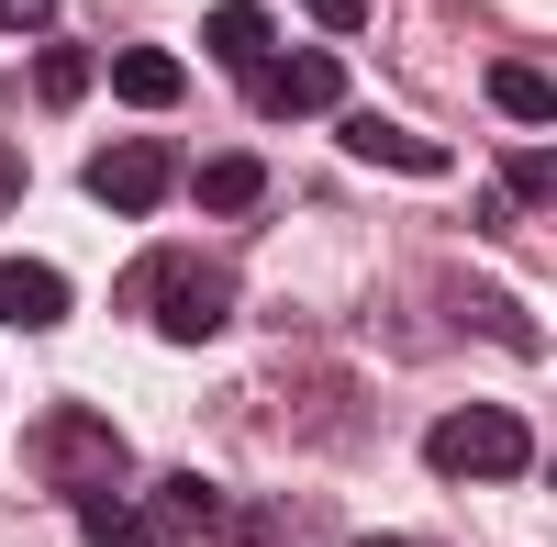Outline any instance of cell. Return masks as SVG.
<instances>
[{
    "instance_id": "ac0fdd59",
    "label": "cell",
    "mask_w": 557,
    "mask_h": 547,
    "mask_svg": "<svg viewBox=\"0 0 557 547\" xmlns=\"http://www.w3.org/2000/svg\"><path fill=\"white\" fill-rule=\"evenodd\" d=\"M357 547H424V536H357Z\"/></svg>"
},
{
    "instance_id": "4fadbf2b",
    "label": "cell",
    "mask_w": 557,
    "mask_h": 547,
    "mask_svg": "<svg viewBox=\"0 0 557 547\" xmlns=\"http://www.w3.org/2000/svg\"><path fill=\"white\" fill-rule=\"evenodd\" d=\"M491 101L513 112V123H546V68H535V57H502V68H491Z\"/></svg>"
},
{
    "instance_id": "8fae6325",
    "label": "cell",
    "mask_w": 557,
    "mask_h": 547,
    "mask_svg": "<svg viewBox=\"0 0 557 547\" xmlns=\"http://www.w3.org/2000/svg\"><path fill=\"white\" fill-rule=\"evenodd\" d=\"M146 525H190V536H212V525H223V491H212V481H190V470H168Z\"/></svg>"
},
{
    "instance_id": "2e32d148",
    "label": "cell",
    "mask_w": 557,
    "mask_h": 547,
    "mask_svg": "<svg viewBox=\"0 0 557 547\" xmlns=\"http://www.w3.org/2000/svg\"><path fill=\"white\" fill-rule=\"evenodd\" d=\"M301 12H312L323 34H357V23H368V0H301Z\"/></svg>"
},
{
    "instance_id": "5bb4252c",
    "label": "cell",
    "mask_w": 557,
    "mask_h": 547,
    "mask_svg": "<svg viewBox=\"0 0 557 547\" xmlns=\"http://www.w3.org/2000/svg\"><path fill=\"white\" fill-rule=\"evenodd\" d=\"M34 101H89V57H78V45H45V57H34Z\"/></svg>"
},
{
    "instance_id": "5b68a950",
    "label": "cell",
    "mask_w": 557,
    "mask_h": 547,
    "mask_svg": "<svg viewBox=\"0 0 557 547\" xmlns=\"http://www.w3.org/2000/svg\"><path fill=\"white\" fill-rule=\"evenodd\" d=\"M335 146L368 157V168H401V179H446V146L412 134V123H391V112H335Z\"/></svg>"
},
{
    "instance_id": "7c38bea8",
    "label": "cell",
    "mask_w": 557,
    "mask_h": 547,
    "mask_svg": "<svg viewBox=\"0 0 557 547\" xmlns=\"http://www.w3.org/2000/svg\"><path fill=\"white\" fill-rule=\"evenodd\" d=\"M78 536L89 547H157V525L134 514V503H112V491H78Z\"/></svg>"
},
{
    "instance_id": "277c9868",
    "label": "cell",
    "mask_w": 557,
    "mask_h": 547,
    "mask_svg": "<svg viewBox=\"0 0 557 547\" xmlns=\"http://www.w3.org/2000/svg\"><path fill=\"white\" fill-rule=\"evenodd\" d=\"M168 191H178L168 146H101V157H89V202H101V212H157Z\"/></svg>"
},
{
    "instance_id": "e0dca14e",
    "label": "cell",
    "mask_w": 557,
    "mask_h": 547,
    "mask_svg": "<svg viewBox=\"0 0 557 547\" xmlns=\"http://www.w3.org/2000/svg\"><path fill=\"white\" fill-rule=\"evenodd\" d=\"M12 202H23V157L0 146V212H12Z\"/></svg>"
},
{
    "instance_id": "52a82bcc",
    "label": "cell",
    "mask_w": 557,
    "mask_h": 547,
    "mask_svg": "<svg viewBox=\"0 0 557 547\" xmlns=\"http://www.w3.org/2000/svg\"><path fill=\"white\" fill-rule=\"evenodd\" d=\"M0 325H67V268H45V257H23V268H0Z\"/></svg>"
},
{
    "instance_id": "ba28073f",
    "label": "cell",
    "mask_w": 557,
    "mask_h": 547,
    "mask_svg": "<svg viewBox=\"0 0 557 547\" xmlns=\"http://www.w3.org/2000/svg\"><path fill=\"white\" fill-rule=\"evenodd\" d=\"M178 179H190V202H201V212H223V223L268 202V168H257V157H201V168H178Z\"/></svg>"
},
{
    "instance_id": "7a4b0ae2",
    "label": "cell",
    "mask_w": 557,
    "mask_h": 547,
    "mask_svg": "<svg viewBox=\"0 0 557 547\" xmlns=\"http://www.w3.org/2000/svg\"><path fill=\"white\" fill-rule=\"evenodd\" d=\"M146 313H157V336L212 347L223 325H235V280H223L212 257H157V268H146Z\"/></svg>"
},
{
    "instance_id": "3957f363",
    "label": "cell",
    "mask_w": 557,
    "mask_h": 547,
    "mask_svg": "<svg viewBox=\"0 0 557 547\" xmlns=\"http://www.w3.org/2000/svg\"><path fill=\"white\" fill-rule=\"evenodd\" d=\"M34 447H45V470H57L67 491H112V470H123V436L101 414H67V402L34 425Z\"/></svg>"
},
{
    "instance_id": "9a60e30c",
    "label": "cell",
    "mask_w": 557,
    "mask_h": 547,
    "mask_svg": "<svg viewBox=\"0 0 557 547\" xmlns=\"http://www.w3.org/2000/svg\"><path fill=\"white\" fill-rule=\"evenodd\" d=\"M57 23V0H0V34H45Z\"/></svg>"
},
{
    "instance_id": "9c48e42d",
    "label": "cell",
    "mask_w": 557,
    "mask_h": 547,
    "mask_svg": "<svg viewBox=\"0 0 557 547\" xmlns=\"http://www.w3.org/2000/svg\"><path fill=\"white\" fill-rule=\"evenodd\" d=\"M112 89H123L134 112H168L178 89H190V68H178L168 45H134V57H112Z\"/></svg>"
},
{
    "instance_id": "6da1fadb",
    "label": "cell",
    "mask_w": 557,
    "mask_h": 547,
    "mask_svg": "<svg viewBox=\"0 0 557 547\" xmlns=\"http://www.w3.org/2000/svg\"><path fill=\"white\" fill-rule=\"evenodd\" d=\"M424 459H435L446 481H524V470H535V425L502 414V402H457V414L424 436Z\"/></svg>"
},
{
    "instance_id": "30bf717a",
    "label": "cell",
    "mask_w": 557,
    "mask_h": 547,
    "mask_svg": "<svg viewBox=\"0 0 557 547\" xmlns=\"http://www.w3.org/2000/svg\"><path fill=\"white\" fill-rule=\"evenodd\" d=\"M201 45H212L223 68H246V78H257V68H268V12H257V0H223V12L201 23Z\"/></svg>"
},
{
    "instance_id": "8992f818",
    "label": "cell",
    "mask_w": 557,
    "mask_h": 547,
    "mask_svg": "<svg viewBox=\"0 0 557 547\" xmlns=\"http://www.w3.org/2000/svg\"><path fill=\"white\" fill-rule=\"evenodd\" d=\"M257 101L278 123H301V112H335L346 101V68H335V45H312V57H268L257 68Z\"/></svg>"
}]
</instances>
